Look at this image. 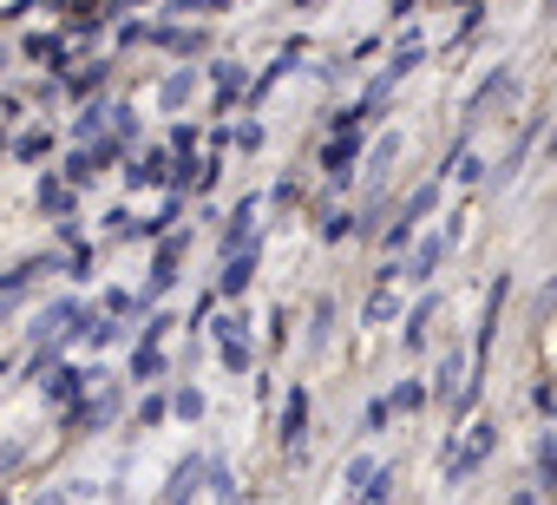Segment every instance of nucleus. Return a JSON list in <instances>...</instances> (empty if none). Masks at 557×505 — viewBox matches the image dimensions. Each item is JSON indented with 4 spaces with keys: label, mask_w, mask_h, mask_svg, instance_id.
<instances>
[{
    "label": "nucleus",
    "mask_w": 557,
    "mask_h": 505,
    "mask_svg": "<svg viewBox=\"0 0 557 505\" xmlns=\"http://www.w3.org/2000/svg\"><path fill=\"white\" fill-rule=\"evenodd\" d=\"M40 505H66V498H40Z\"/></svg>",
    "instance_id": "1"
}]
</instances>
